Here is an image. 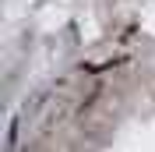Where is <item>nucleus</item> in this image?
<instances>
[{
	"instance_id": "1",
	"label": "nucleus",
	"mask_w": 155,
	"mask_h": 152,
	"mask_svg": "<svg viewBox=\"0 0 155 152\" xmlns=\"http://www.w3.org/2000/svg\"><path fill=\"white\" fill-rule=\"evenodd\" d=\"M18 134H21V117H11L7 138H4V152H18Z\"/></svg>"
}]
</instances>
